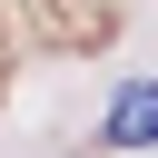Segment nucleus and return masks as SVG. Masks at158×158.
I'll return each instance as SVG.
<instances>
[{
  "mask_svg": "<svg viewBox=\"0 0 158 158\" xmlns=\"http://www.w3.org/2000/svg\"><path fill=\"white\" fill-rule=\"evenodd\" d=\"M109 148H158V79H128L109 99Z\"/></svg>",
  "mask_w": 158,
  "mask_h": 158,
  "instance_id": "obj_1",
  "label": "nucleus"
}]
</instances>
